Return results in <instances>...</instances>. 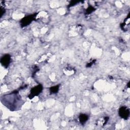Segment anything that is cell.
<instances>
[{
	"label": "cell",
	"mask_w": 130,
	"mask_h": 130,
	"mask_svg": "<svg viewBox=\"0 0 130 130\" xmlns=\"http://www.w3.org/2000/svg\"><path fill=\"white\" fill-rule=\"evenodd\" d=\"M5 13V10L4 8H3L1 6V17L3 16V15H4V14Z\"/></svg>",
	"instance_id": "obj_11"
},
{
	"label": "cell",
	"mask_w": 130,
	"mask_h": 130,
	"mask_svg": "<svg viewBox=\"0 0 130 130\" xmlns=\"http://www.w3.org/2000/svg\"><path fill=\"white\" fill-rule=\"evenodd\" d=\"M95 62V60H92V61H90L89 63H88L87 64H86V67L87 68H89V67H90L94 62Z\"/></svg>",
	"instance_id": "obj_9"
},
{
	"label": "cell",
	"mask_w": 130,
	"mask_h": 130,
	"mask_svg": "<svg viewBox=\"0 0 130 130\" xmlns=\"http://www.w3.org/2000/svg\"><path fill=\"white\" fill-rule=\"evenodd\" d=\"M79 121L81 124H84L88 119V116L85 114H80L78 117Z\"/></svg>",
	"instance_id": "obj_6"
},
{
	"label": "cell",
	"mask_w": 130,
	"mask_h": 130,
	"mask_svg": "<svg viewBox=\"0 0 130 130\" xmlns=\"http://www.w3.org/2000/svg\"><path fill=\"white\" fill-rule=\"evenodd\" d=\"M11 60V56L9 54L4 55L1 58V63L5 68H7L10 64Z\"/></svg>",
	"instance_id": "obj_5"
},
{
	"label": "cell",
	"mask_w": 130,
	"mask_h": 130,
	"mask_svg": "<svg viewBox=\"0 0 130 130\" xmlns=\"http://www.w3.org/2000/svg\"><path fill=\"white\" fill-rule=\"evenodd\" d=\"M37 14H33L29 15H27L23 17L20 21V26L21 27H26L28 25H29L30 23L32 22V21L35 19V17H36Z\"/></svg>",
	"instance_id": "obj_2"
},
{
	"label": "cell",
	"mask_w": 130,
	"mask_h": 130,
	"mask_svg": "<svg viewBox=\"0 0 130 130\" xmlns=\"http://www.w3.org/2000/svg\"><path fill=\"white\" fill-rule=\"evenodd\" d=\"M79 2L78 1H71V3H70L69 6L70 7H72V6H74V5H75L77 3H78Z\"/></svg>",
	"instance_id": "obj_10"
},
{
	"label": "cell",
	"mask_w": 130,
	"mask_h": 130,
	"mask_svg": "<svg viewBox=\"0 0 130 130\" xmlns=\"http://www.w3.org/2000/svg\"><path fill=\"white\" fill-rule=\"evenodd\" d=\"M1 101L3 104L11 111L18 110L23 104V101L18 90H14L4 95Z\"/></svg>",
	"instance_id": "obj_1"
},
{
	"label": "cell",
	"mask_w": 130,
	"mask_h": 130,
	"mask_svg": "<svg viewBox=\"0 0 130 130\" xmlns=\"http://www.w3.org/2000/svg\"><path fill=\"white\" fill-rule=\"evenodd\" d=\"M43 90V86L41 84H39L32 87L30 91L29 94L28 95V98L30 99L34 98V97L39 95Z\"/></svg>",
	"instance_id": "obj_3"
},
{
	"label": "cell",
	"mask_w": 130,
	"mask_h": 130,
	"mask_svg": "<svg viewBox=\"0 0 130 130\" xmlns=\"http://www.w3.org/2000/svg\"><path fill=\"white\" fill-rule=\"evenodd\" d=\"M94 10H95V9L93 7H92L91 6H89L86 10L85 13H86V14H90L91 13H92V12H93L94 11Z\"/></svg>",
	"instance_id": "obj_8"
},
{
	"label": "cell",
	"mask_w": 130,
	"mask_h": 130,
	"mask_svg": "<svg viewBox=\"0 0 130 130\" xmlns=\"http://www.w3.org/2000/svg\"><path fill=\"white\" fill-rule=\"evenodd\" d=\"M129 109L126 106H122L118 110V114L119 116L124 119H127L129 116Z\"/></svg>",
	"instance_id": "obj_4"
},
{
	"label": "cell",
	"mask_w": 130,
	"mask_h": 130,
	"mask_svg": "<svg viewBox=\"0 0 130 130\" xmlns=\"http://www.w3.org/2000/svg\"><path fill=\"white\" fill-rule=\"evenodd\" d=\"M59 89V85H56L54 86H52L49 89V91L50 94H55L57 93Z\"/></svg>",
	"instance_id": "obj_7"
}]
</instances>
